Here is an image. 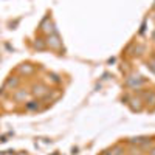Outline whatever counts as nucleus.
<instances>
[{
    "mask_svg": "<svg viewBox=\"0 0 155 155\" xmlns=\"http://www.w3.org/2000/svg\"><path fill=\"white\" fill-rule=\"evenodd\" d=\"M47 44H48L51 48H61V41H59V37H58L56 34L50 36L48 41H47Z\"/></svg>",
    "mask_w": 155,
    "mask_h": 155,
    "instance_id": "nucleus-1",
    "label": "nucleus"
},
{
    "mask_svg": "<svg viewBox=\"0 0 155 155\" xmlns=\"http://www.w3.org/2000/svg\"><path fill=\"white\" fill-rule=\"evenodd\" d=\"M19 82H20V79H19V78H9V79L6 81V84H5V87H9V88H16V87L19 85Z\"/></svg>",
    "mask_w": 155,
    "mask_h": 155,
    "instance_id": "nucleus-2",
    "label": "nucleus"
},
{
    "mask_svg": "<svg viewBox=\"0 0 155 155\" xmlns=\"http://www.w3.org/2000/svg\"><path fill=\"white\" fill-rule=\"evenodd\" d=\"M33 93H34V95H37V96H42V95H45V93H47V87H44V85H34Z\"/></svg>",
    "mask_w": 155,
    "mask_h": 155,
    "instance_id": "nucleus-3",
    "label": "nucleus"
},
{
    "mask_svg": "<svg viewBox=\"0 0 155 155\" xmlns=\"http://www.w3.org/2000/svg\"><path fill=\"white\" fill-rule=\"evenodd\" d=\"M141 82H143V81H141L138 76H137V78H135V76H132V78H129V79H127V82H126V84H127V85H132V87H137V85H140Z\"/></svg>",
    "mask_w": 155,
    "mask_h": 155,
    "instance_id": "nucleus-4",
    "label": "nucleus"
},
{
    "mask_svg": "<svg viewBox=\"0 0 155 155\" xmlns=\"http://www.w3.org/2000/svg\"><path fill=\"white\" fill-rule=\"evenodd\" d=\"M34 47H36L37 50H44V48H45V44H44V41H42V39H37V41H36V44H34Z\"/></svg>",
    "mask_w": 155,
    "mask_h": 155,
    "instance_id": "nucleus-5",
    "label": "nucleus"
},
{
    "mask_svg": "<svg viewBox=\"0 0 155 155\" xmlns=\"http://www.w3.org/2000/svg\"><path fill=\"white\" fill-rule=\"evenodd\" d=\"M33 70H34V68H33V67H30L28 64H27L25 67H20V71H22V73H33Z\"/></svg>",
    "mask_w": 155,
    "mask_h": 155,
    "instance_id": "nucleus-6",
    "label": "nucleus"
},
{
    "mask_svg": "<svg viewBox=\"0 0 155 155\" xmlns=\"http://www.w3.org/2000/svg\"><path fill=\"white\" fill-rule=\"evenodd\" d=\"M14 98H16L17 101H19V99H23V98H27V92H20V93H17Z\"/></svg>",
    "mask_w": 155,
    "mask_h": 155,
    "instance_id": "nucleus-7",
    "label": "nucleus"
},
{
    "mask_svg": "<svg viewBox=\"0 0 155 155\" xmlns=\"http://www.w3.org/2000/svg\"><path fill=\"white\" fill-rule=\"evenodd\" d=\"M110 155H121V149L120 147H115L113 149V153H110Z\"/></svg>",
    "mask_w": 155,
    "mask_h": 155,
    "instance_id": "nucleus-8",
    "label": "nucleus"
},
{
    "mask_svg": "<svg viewBox=\"0 0 155 155\" xmlns=\"http://www.w3.org/2000/svg\"><path fill=\"white\" fill-rule=\"evenodd\" d=\"M149 68H150V70L155 73V62H150V64H149Z\"/></svg>",
    "mask_w": 155,
    "mask_h": 155,
    "instance_id": "nucleus-9",
    "label": "nucleus"
},
{
    "mask_svg": "<svg viewBox=\"0 0 155 155\" xmlns=\"http://www.w3.org/2000/svg\"><path fill=\"white\" fill-rule=\"evenodd\" d=\"M150 155H155V149H153V150H152V152H150Z\"/></svg>",
    "mask_w": 155,
    "mask_h": 155,
    "instance_id": "nucleus-10",
    "label": "nucleus"
},
{
    "mask_svg": "<svg viewBox=\"0 0 155 155\" xmlns=\"http://www.w3.org/2000/svg\"><path fill=\"white\" fill-rule=\"evenodd\" d=\"M20 155H27V153H25V152H22V153H20Z\"/></svg>",
    "mask_w": 155,
    "mask_h": 155,
    "instance_id": "nucleus-11",
    "label": "nucleus"
},
{
    "mask_svg": "<svg viewBox=\"0 0 155 155\" xmlns=\"http://www.w3.org/2000/svg\"><path fill=\"white\" fill-rule=\"evenodd\" d=\"M153 39H155V34H153Z\"/></svg>",
    "mask_w": 155,
    "mask_h": 155,
    "instance_id": "nucleus-12",
    "label": "nucleus"
}]
</instances>
